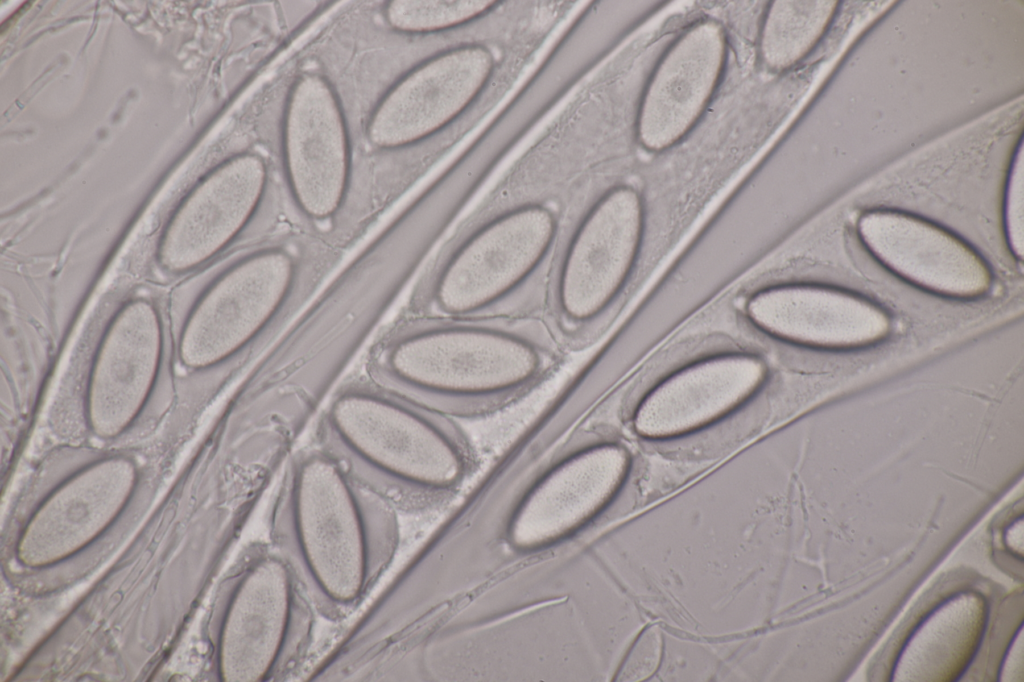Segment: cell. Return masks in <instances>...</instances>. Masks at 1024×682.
<instances>
[{"label":"cell","instance_id":"cell-1","mask_svg":"<svg viewBox=\"0 0 1024 682\" xmlns=\"http://www.w3.org/2000/svg\"><path fill=\"white\" fill-rule=\"evenodd\" d=\"M269 542L319 615L341 619L368 596L396 554V506L323 445L288 460L269 518Z\"/></svg>","mask_w":1024,"mask_h":682},{"label":"cell","instance_id":"cell-2","mask_svg":"<svg viewBox=\"0 0 1024 682\" xmlns=\"http://www.w3.org/2000/svg\"><path fill=\"white\" fill-rule=\"evenodd\" d=\"M563 350L542 314L414 316L375 348L370 377L457 419L521 398L556 368Z\"/></svg>","mask_w":1024,"mask_h":682},{"label":"cell","instance_id":"cell-3","mask_svg":"<svg viewBox=\"0 0 1024 682\" xmlns=\"http://www.w3.org/2000/svg\"><path fill=\"white\" fill-rule=\"evenodd\" d=\"M319 443L396 507L456 487L469 464L457 419L371 377L340 386L320 420Z\"/></svg>","mask_w":1024,"mask_h":682},{"label":"cell","instance_id":"cell-4","mask_svg":"<svg viewBox=\"0 0 1024 682\" xmlns=\"http://www.w3.org/2000/svg\"><path fill=\"white\" fill-rule=\"evenodd\" d=\"M562 228L540 201L504 209L442 246L422 280L415 316L542 314Z\"/></svg>","mask_w":1024,"mask_h":682},{"label":"cell","instance_id":"cell-5","mask_svg":"<svg viewBox=\"0 0 1024 682\" xmlns=\"http://www.w3.org/2000/svg\"><path fill=\"white\" fill-rule=\"evenodd\" d=\"M310 264L305 245H253L195 298L178 329L176 354L193 372L229 368L249 356L296 303Z\"/></svg>","mask_w":1024,"mask_h":682},{"label":"cell","instance_id":"cell-6","mask_svg":"<svg viewBox=\"0 0 1024 682\" xmlns=\"http://www.w3.org/2000/svg\"><path fill=\"white\" fill-rule=\"evenodd\" d=\"M318 614L300 579L270 542L250 544L223 596L217 630L220 677L284 680L309 651Z\"/></svg>","mask_w":1024,"mask_h":682},{"label":"cell","instance_id":"cell-7","mask_svg":"<svg viewBox=\"0 0 1024 682\" xmlns=\"http://www.w3.org/2000/svg\"><path fill=\"white\" fill-rule=\"evenodd\" d=\"M642 216L638 192L617 185L562 229L542 315L564 349L585 346L604 323L633 264Z\"/></svg>","mask_w":1024,"mask_h":682},{"label":"cell","instance_id":"cell-8","mask_svg":"<svg viewBox=\"0 0 1024 682\" xmlns=\"http://www.w3.org/2000/svg\"><path fill=\"white\" fill-rule=\"evenodd\" d=\"M164 323L149 299L132 298L110 316L95 345L82 393L92 437H128L155 418L171 398L164 384Z\"/></svg>","mask_w":1024,"mask_h":682},{"label":"cell","instance_id":"cell-9","mask_svg":"<svg viewBox=\"0 0 1024 682\" xmlns=\"http://www.w3.org/2000/svg\"><path fill=\"white\" fill-rule=\"evenodd\" d=\"M536 478L510 514L507 533L520 550H534L579 532L612 504L629 472L618 441L576 432Z\"/></svg>","mask_w":1024,"mask_h":682},{"label":"cell","instance_id":"cell-10","mask_svg":"<svg viewBox=\"0 0 1024 682\" xmlns=\"http://www.w3.org/2000/svg\"><path fill=\"white\" fill-rule=\"evenodd\" d=\"M283 170L299 211L314 223L331 220L351 175L345 119L329 81L304 73L289 91L282 125Z\"/></svg>","mask_w":1024,"mask_h":682},{"label":"cell","instance_id":"cell-11","mask_svg":"<svg viewBox=\"0 0 1024 682\" xmlns=\"http://www.w3.org/2000/svg\"><path fill=\"white\" fill-rule=\"evenodd\" d=\"M495 65L481 44L440 52L401 77L375 106L368 140L380 149H398L438 132L481 93Z\"/></svg>","mask_w":1024,"mask_h":682},{"label":"cell","instance_id":"cell-12","mask_svg":"<svg viewBox=\"0 0 1024 682\" xmlns=\"http://www.w3.org/2000/svg\"><path fill=\"white\" fill-rule=\"evenodd\" d=\"M728 52L723 25L711 18L685 28L655 65L635 121L639 144L663 151L697 124L722 79Z\"/></svg>","mask_w":1024,"mask_h":682},{"label":"cell","instance_id":"cell-13","mask_svg":"<svg viewBox=\"0 0 1024 682\" xmlns=\"http://www.w3.org/2000/svg\"><path fill=\"white\" fill-rule=\"evenodd\" d=\"M268 183V165L258 153H240L220 165L161 236L156 250L161 267L186 272L233 246L254 220Z\"/></svg>","mask_w":1024,"mask_h":682},{"label":"cell","instance_id":"cell-14","mask_svg":"<svg viewBox=\"0 0 1024 682\" xmlns=\"http://www.w3.org/2000/svg\"><path fill=\"white\" fill-rule=\"evenodd\" d=\"M859 236L887 268L927 290L958 298L983 294L991 284L984 261L958 238L929 223L893 212H872Z\"/></svg>","mask_w":1024,"mask_h":682},{"label":"cell","instance_id":"cell-15","mask_svg":"<svg viewBox=\"0 0 1024 682\" xmlns=\"http://www.w3.org/2000/svg\"><path fill=\"white\" fill-rule=\"evenodd\" d=\"M765 375L763 362L748 355H725L694 363L644 396L634 412V429L649 439L697 430L752 396Z\"/></svg>","mask_w":1024,"mask_h":682},{"label":"cell","instance_id":"cell-16","mask_svg":"<svg viewBox=\"0 0 1024 682\" xmlns=\"http://www.w3.org/2000/svg\"><path fill=\"white\" fill-rule=\"evenodd\" d=\"M747 313L755 325L774 336L823 348L869 345L885 337L890 328L886 313L870 301L819 286L763 290L751 297Z\"/></svg>","mask_w":1024,"mask_h":682},{"label":"cell","instance_id":"cell-17","mask_svg":"<svg viewBox=\"0 0 1024 682\" xmlns=\"http://www.w3.org/2000/svg\"><path fill=\"white\" fill-rule=\"evenodd\" d=\"M818 6L798 1H772L767 6L758 38L762 66L771 73L792 67L812 45L820 24Z\"/></svg>","mask_w":1024,"mask_h":682},{"label":"cell","instance_id":"cell-18","mask_svg":"<svg viewBox=\"0 0 1024 682\" xmlns=\"http://www.w3.org/2000/svg\"><path fill=\"white\" fill-rule=\"evenodd\" d=\"M489 0H393L384 15L393 29L412 34L433 33L461 26L492 11Z\"/></svg>","mask_w":1024,"mask_h":682},{"label":"cell","instance_id":"cell-19","mask_svg":"<svg viewBox=\"0 0 1024 682\" xmlns=\"http://www.w3.org/2000/svg\"><path fill=\"white\" fill-rule=\"evenodd\" d=\"M661 653V632L654 626L644 629L623 661L616 680L640 681L648 678L658 667Z\"/></svg>","mask_w":1024,"mask_h":682},{"label":"cell","instance_id":"cell-20","mask_svg":"<svg viewBox=\"0 0 1024 682\" xmlns=\"http://www.w3.org/2000/svg\"><path fill=\"white\" fill-rule=\"evenodd\" d=\"M1023 183L1021 163L1014 166L1010 177L1006 211V233L1010 250L1023 255Z\"/></svg>","mask_w":1024,"mask_h":682}]
</instances>
